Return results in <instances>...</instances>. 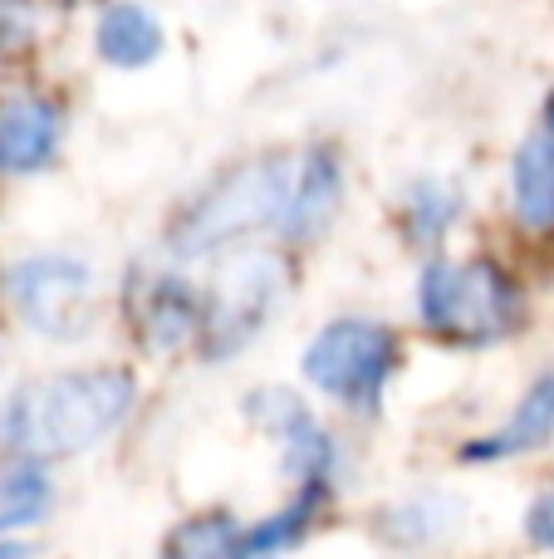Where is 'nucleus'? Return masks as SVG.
<instances>
[{
    "label": "nucleus",
    "mask_w": 554,
    "mask_h": 559,
    "mask_svg": "<svg viewBox=\"0 0 554 559\" xmlns=\"http://www.w3.org/2000/svg\"><path fill=\"white\" fill-rule=\"evenodd\" d=\"M245 413L280 447V466L290 481L324 486V476L334 472V442H329V432L314 423V413L300 397L285 393V388H265V393H251Z\"/></svg>",
    "instance_id": "7"
},
{
    "label": "nucleus",
    "mask_w": 554,
    "mask_h": 559,
    "mask_svg": "<svg viewBox=\"0 0 554 559\" xmlns=\"http://www.w3.org/2000/svg\"><path fill=\"white\" fill-rule=\"evenodd\" d=\"M545 128L554 133V94H550V108H545Z\"/></svg>",
    "instance_id": "20"
},
{
    "label": "nucleus",
    "mask_w": 554,
    "mask_h": 559,
    "mask_svg": "<svg viewBox=\"0 0 554 559\" xmlns=\"http://www.w3.org/2000/svg\"><path fill=\"white\" fill-rule=\"evenodd\" d=\"M128 309L147 354H182L202 338L206 324V295L172 271L137 275V285L128 289Z\"/></svg>",
    "instance_id": "8"
},
{
    "label": "nucleus",
    "mask_w": 554,
    "mask_h": 559,
    "mask_svg": "<svg viewBox=\"0 0 554 559\" xmlns=\"http://www.w3.org/2000/svg\"><path fill=\"white\" fill-rule=\"evenodd\" d=\"M314 511H320V486H304V491L294 496L285 511H275V515H265V521L245 525L241 559H285L294 545L304 540V535H310Z\"/></svg>",
    "instance_id": "15"
},
{
    "label": "nucleus",
    "mask_w": 554,
    "mask_h": 559,
    "mask_svg": "<svg viewBox=\"0 0 554 559\" xmlns=\"http://www.w3.org/2000/svg\"><path fill=\"white\" fill-rule=\"evenodd\" d=\"M280 289H285V271L275 255L251 251L241 261H231L221 271V280L206 289V324H202L196 348L212 364H221L236 348H245L265 329L270 309L280 305Z\"/></svg>",
    "instance_id": "5"
},
{
    "label": "nucleus",
    "mask_w": 554,
    "mask_h": 559,
    "mask_svg": "<svg viewBox=\"0 0 554 559\" xmlns=\"http://www.w3.org/2000/svg\"><path fill=\"white\" fill-rule=\"evenodd\" d=\"M245 525L231 511H202L172 525L162 540V559H241Z\"/></svg>",
    "instance_id": "14"
},
{
    "label": "nucleus",
    "mask_w": 554,
    "mask_h": 559,
    "mask_svg": "<svg viewBox=\"0 0 554 559\" xmlns=\"http://www.w3.org/2000/svg\"><path fill=\"white\" fill-rule=\"evenodd\" d=\"M510 202H516V216L535 231H550L554 226V133L540 128L520 143L516 163H510Z\"/></svg>",
    "instance_id": "13"
},
{
    "label": "nucleus",
    "mask_w": 554,
    "mask_h": 559,
    "mask_svg": "<svg viewBox=\"0 0 554 559\" xmlns=\"http://www.w3.org/2000/svg\"><path fill=\"white\" fill-rule=\"evenodd\" d=\"M402 364V344L378 319H329L304 344V378L344 407H373Z\"/></svg>",
    "instance_id": "4"
},
{
    "label": "nucleus",
    "mask_w": 554,
    "mask_h": 559,
    "mask_svg": "<svg viewBox=\"0 0 554 559\" xmlns=\"http://www.w3.org/2000/svg\"><path fill=\"white\" fill-rule=\"evenodd\" d=\"M94 45L113 69H147L162 55V20L143 0H113L98 15Z\"/></svg>",
    "instance_id": "12"
},
{
    "label": "nucleus",
    "mask_w": 554,
    "mask_h": 559,
    "mask_svg": "<svg viewBox=\"0 0 554 559\" xmlns=\"http://www.w3.org/2000/svg\"><path fill=\"white\" fill-rule=\"evenodd\" d=\"M451 216H457V192L442 182H418L402 202V226L412 241H437L451 226Z\"/></svg>",
    "instance_id": "17"
},
{
    "label": "nucleus",
    "mask_w": 554,
    "mask_h": 559,
    "mask_svg": "<svg viewBox=\"0 0 554 559\" xmlns=\"http://www.w3.org/2000/svg\"><path fill=\"white\" fill-rule=\"evenodd\" d=\"M422 329L442 344L486 348L520 329V289L496 261H432L418 280Z\"/></svg>",
    "instance_id": "3"
},
{
    "label": "nucleus",
    "mask_w": 554,
    "mask_h": 559,
    "mask_svg": "<svg viewBox=\"0 0 554 559\" xmlns=\"http://www.w3.org/2000/svg\"><path fill=\"white\" fill-rule=\"evenodd\" d=\"M49 501H55V486L39 472V462H20L10 472H0V535L45 521Z\"/></svg>",
    "instance_id": "16"
},
{
    "label": "nucleus",
    "mask_w": 554,
    "mask_h": 559,
    "mask_svg": "<svg viewBox=\"0 0 554 559\" xmlns=\"http://www.w3.org/2000/svg\"><path fill=\"white\" fill-rule=\"evenodd\" d=\"M526 531H530V540H535L540 550H554V486H550L545 496H540L535 506H530Z\"/></svg>",
    "instance_id": "18"
},
{
    "label": "nucleus",
    "mask_w": 554,
    "mask_h": 559,
    "mask_svg": "<svg viewBox=\"0 0 554 559\" xmlns=\"http://www.w3.org/2000/svg\"><path fill=\"white\" fill-rule=\"evenodd\" d=\"M64 118L49 98H5L0 104V173H39L55 163Z\"/></svg>",
    "instance_id": "9"
},
{
    "label": "nucleus",
    "mask_w": 554,
    "mask_h": 559,
    "mask_svg": "<svg viewBox=\"0 0 554 559\" xmlns=\"http://www.w3.org/2000/svg\"><path fill=\"white\" fill-rule=\"evenodd\" d=\"M10 295L35 334L74 338L94 314V271L74 255H29L10 271Z\"/></svg>",
    "instance_id": "6"
},
{
    "label": "nucleus",
    "mask_w": 554,
    "mask_h": 559,
    "mask_svg": "<svg viewBox=\"0 0 554 559\" xmlns=\"http://www.w3.org/2000/svg\"><path fill=\"white\" fill-rule=\"evenodd\" d=\"M290 187H294V167L280 163V157H255V163L231 167L177 212L167 246L177 255H212L251 231L280 226L285 206H290Z\"/></svg>",
    "instance_id": "2"
},
{
    "label": "nucleus",
    "mask_w": 554,
    "mask_h": 559,
    "mask_svg": "<svg viewBox=\"0 0 554 559\" xmlns=\"http://www.w3.org/2000/svg\"><path fill=\"white\" fill-rule=\"evenodd\" d=\"M137 397V378L118 364L64 368L25 383L0 413V452L20 462H55L98 447Z\"/></svg>",
    "instance_id": "1"
},
{
    "label": "nucleus",
    "mask_w": 554,
    "mask_h": 559,
    "mask_svg": "<svg viewBox=\"0 0 554 559\" xmlns=\"http://www.w3.org/2000/svg\"><path fill=\"white\" fill-rule=\"evenodd\" d=\"M554 437V368L530 383V393L516 403V413L506 417V423L496 427V432H486L481 442H471L467 462H506V456H526L535 452V447H545Z\"/></svg>",
    "instance_id": "11"
},
{
    "label": "nucleus",
    "mask_w": 554,
    "mask_h": 559,
    "mask_svg": "<svg viewBox=\"0 0 554 559\" xmlns=\"http://www.w3.org/2000/svg\"><path fill=\"white\" fill-rule=\"evenodd\" d=\"M0 559H25V550L20 545H0Z\"/></svg>",
    "instance_id": "19"
},
{
    "label": "nucleus",
    "mask_w": 554,
    "mask_h": 559,
    "mask_svg": "<svg viewBox=\"0 0 554 559\" xmlns=\"http://www.w3.org/2000/svg\"><path fill=\"white\" fill-rule=\"evenodd\" d=\"M339 197H344V173L334 147H310L304 163L294 167V187H290V206H285L280 231L290 241L320 236L334 222V212H339Z\"/></svg>",
    "instance_id": "10"
}]
</instances>
